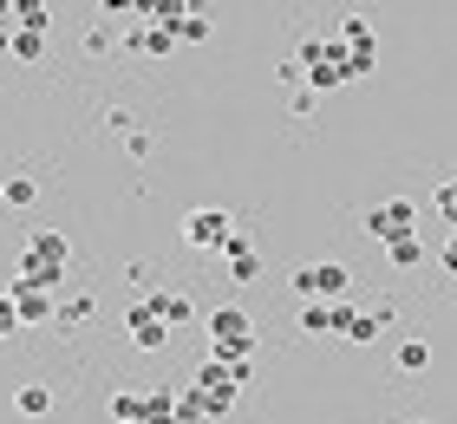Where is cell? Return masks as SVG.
<instances>
[{
    "label": "cell",
    "instance_id": "6da1fadb",
    "mask_svg": "<svg viewBox=\"0 0 457 424\" xmlns=\"http://www.w3.org/2000/svg\"><path fill=\"white\" fill-rule=\"evenodd\" d=\"M203 333H210V359H228V366H248V359H255V320H248L242 307L203 313Z\"/></svg>",
    "mask_w": 457,
    "mask_h": 424
},
{
    "label": "cell",
    "instance_id": "7a4b0ae2",
    "mask_svg": "<svg viewBox=\"0 0 457 424\" xmlns=\"http://www.w3.org/2000/svg\"><path fill=\"white\" fill-rule=\"evenodd\" d=\"M66 268H72V242L59 236V229H33V236H27V254H20V274L59 294V281H66Z\"/></svg>",
    "mask_w": 457,
    "mask_h": 424
},
{
    "label": "cell",
    "instance_id": "3957f363",
    "mask_svg": "<svg viewBox=\"0 0 457 424\" xmlns=\"http://www.w3.org/2000/svg\"><path fill=\"white\" fill-rule=\"evenodd\" d=\"M301 72H307V92H340V85H353L346 72V46L334 33H320V39H301Z\"/></svg>",
    "mask_w": 457,
    "mask_h": 424
},
{
    "label": "cell",
    "instance_id": "277c9868",
    "mask_svg": "<svg viewBox=\"0 0 457 424\" xmlns=\"http://www.w3.org/2000/svg\"><path fill=\"white\" fill-rule=\"evenodd\" d=\"M242 378H248V366H228V359H203L196 378H190V392H196L203 418H228V405H236V392H242Z\"/></svg>",
    "mask_w": 457,
    "mask_h": 424
},
{
    "label": "cell",
    "instance_id": "5b68a950",
    "mask_svg": "<svg viewBox=\"0 0 457 424\" xmlns=\"http://www.w3.org/2000/svg\"><path fill=\"white\" fill-rule=\"evenodd\" d=\"M334 39L346 46V72H353V79H372V66H379V39H372V20H366V13H346L340 27H334Z\"/></svg>",
    "mask_w": 457,
    "mask_h": 424
},
{
    "label": "cell",
    "instance_id": "8992f818",
    "mask_svg": "<svg viewBox=\"0 0 457 424\" xmlns=\"http://www.w3.org/2000/svg\"><path fill=\"white\" fill-rule=\"evenodd\" d=\"M366 236L379 242V248H392V242H405V236H419V203H372L366 209Z\"/></svg>",
    "mask_w": 457,
    "mask_h": 424
},
{
    "label": "cell",
    "instance_id": "52a82bcc",
    "mask_svg": "<svg viewBox=\"0 0 457 424\" xmlns=\"http://www.w3.org/2000/svg\"><path fill=\"white\" fill-rule=\"evenodd\" d=\"M7 294H13V307H20V327H53L59 320V294L39 287V281H27V274H7Z\"/></svg>",
    "mask_w": 457,
    "mask_h": 424
},
{
    "label": "cell",
    "instance_id": "ba28073f",
    "mask_svg": "<svg viewBox=\"0 0 457 424\" xmlns=\"http://www.w3.org/2000/svg\"><path fill=\"white\" fill-rule=\"evenodd\" d=\"M228 236H236V216H228V209H190V216H183V242L203 248V254H222Z\"/></svg>",
    "mask_w": 457,
    "mask_h": 424
},
{
    "label": "cell",
    "instance_id": "9c48e42d",
    "mask_svg": "<svg viewBox=\"0 0 457 424\" xmlns=\"http://www.w3.org/2000/svg\"><path fill=\"white\" fill-rule=\"evenodd\" d=\"M346 262H307V268H295V294L301 301H346Z\"/></svg>",
    "mask_w": 457,
    "mask_h": 424
},
{
    "label": "cell",
    "instance_id": "30bf717a",
    "mask_svg": "<svg viewBox=\"0 0 457 424\" xmlns=\"http://www.w3.org/2000/svg\"><path fill=\"white\" fill-rule=\"evenodd\" d=\"M124 327H131V346L137 353H163V346H170V320H163L151 301H137L131 313H124Z\"/></svg>",
    "mask_w": 457,
    "mask_h": 424
},
{
    "label": "cell",
    "instance_id": "8fae6325",
    "mask_svg": "<svg viewBox=\"0 0 457 424\" xmlns=\"http://www.w3.org/2000/svg\"><path fill=\"white\" fill-rule=\"evenodd\" d=\"M124 46H131V53H151V59H170V53H177V27H163V20H131Z\"/></svg>",
    "mask_w": 457,
    "mask_h": 424
},
{
    "label": "cell",
    "instance_id": "7c38bea8",
    "mask_svg": "<svg viewBox=\"0 0 457 424\" xmlns=\"http://www.w3.org/2000/svg\"><path fill=\"white\" fill-rule=\"evenodd\" d=\"M353 313H360V307H346V301H307L301 307V333H346V320H353Z\"/></svg>",
    "mask_w": 457,
    "mask_h": 424
},
{
    "label": "cell",
    "instance_id": "4fadbf2b",
    "mask_svg": "<svg viewBox=\"0 0 457 424\" xmlns=\"http://www.w3.org/2000/svg\"><path fill=\"white\" fill-rule=\"evenodd\" d=\"M222 262H228V281H262V254H255V242L242 236H228V248H222Z\"/></svg>",
    "mask_w": 457,
    "mask_h": 424
},
{
    "label": "cell",
    "instance_id": "5bb4252c",
    "mask_svg": "<svg viewBox=\"0 0 457 424\" xmlns=\"http://www.w3.org/2000/svg\"><path fill=\"white\" fill-rule=\"evenodd\" d=\"M170 27H177V46H203V39L216 33V27H210V13H203V0H196V7L183 13V20H170Z\"/></svg>",
    "mask_w": 457,
    "mask_h": 424
},
{
    "label": "cell",
    "instance_id": "9a60e30c",
    "mask_svg": "<svg viewBox=\"0 0 457 424\" xmlns=\"http://www.w3.org/2000/svg\"><path fill=\"white\" fill-rule=\"evenodd\" d=\"M144 301H151V307H157V313H163V320H170V327H190V320H196L190 294H144Z\"/></svg>",
    "mask_w": 457,
    "mask_h": 424
},
{
    "label": "cell",
    "instance_id": "2e32d148",
    "mask_svg": "<svg viewBox=\"0 0 457 424\" xmlns=\"http://www.w3.org/2000/svg\"><path fill=\"white\" fill-rule=\"evenodd\" d=\"M13 27H20V33H53L46 0H13Z\"/></svg>",
    "mask_w": 457,
    "mask_h": 424
},
{
    "label": "cell",
    "instance_id": "e0dca14e",
    "mask_svg": "<svg viewBox=\"0 0 457 424\" xmlns=\"http://www.w3.org/2000/svg\"><path fill=\"white\" fill-rule=\"evenodd\" d=\"M112 424H137V418H151V405H144V392H112Z\"/></svg>",
    "mask_w": 457,
    "mask_h": 424
},
{
    "label": "cell",
    "instance_id": "ac0fdd59",
    "mask_svg": "<svg viewBox=\"0 0 457 424\" xmlns=\"http://www.w3.org/2000/svg\"><path fill=\"white\" fill-rule=\"evenodd\" d=\"M13 412H20V418H46V412H53V392H46V386H20V392H13Z\"/></svg>",
    "mask_w": 457,
    "mask_h": 424
},
{
    "label": "cell",
    "instance_id": "d6986e66",
    "mask_svg": "<svg viewBox=\"0 0 457 424\" xmlns=\"http://www.w3.org/2000/svg\"><path fill=\"white\" fill-rule=\"evenodd\" d=\"M190 7L196 0H137V20H163V27H170V20H183Z\"/></svg>",
    "mask_w": 457,
    "mask_h": 424
},
{
    "label": "cell",
    "instance_id": "ffe728a7",
    "mask_svg": "<svg viewBox=\"0 0 457 424\" xmlns=\"http://www.w3.org/2000/svg\"><path fill=\"white\" fill-rule=\"evenodd\" d=\"M13 59H20V66H39V59H46V33H20L13 27V46H7Z\"/></svg>",
    "mask_w": 457,
    "mask_h": 424
},
{
    "label": "cell",
    "instance_id": "44dd1931",
    "mask_svg": "<svg viewBox=\"0 0 457 424\" xmlns=\"http://www.w3.org/2000/svg\"><path fill=\"white\" fill-rule=\"evenodd\" d=\"M379 333H386V320H379V313H353V320H346V339H353V346H372Z\"/></svg>",
    "mask_w": 457,
    "mask_h": 424
},
{
    "label": "cell",
    "instance_id": "7402d4cb",
    "mask_svg": "<svg viewBox=\"0 0 457 424\" xmlns=\"http://www.w3.org/2000/svg\"><path fill=\"white\" fill-rule=\"evenodd\" d=\"M386 262H392V268H419V262H425V236H405V242H392V248H386Z\"/></svg>",
    "mask_w": 457,
    "mask_h": 424
},
{
    "label": "cell",
    "instance_id": "603a6c76",
    "mask_svg": "<svg viewBox=\"0 0 457 424\" xmlns=\"http://www.w3.org/2000/svg\"><path fill=\"white\" fill-rule=\"evenodd\" d=\"M431 366V346H425V339H405V346H399V372H425Z\"/></svg>",
    "mask_w": 457,
    "mask_h": 424
},
{
    "label": "cell",
    "instance_id": "cb8c5ba5",
    "mask_svg": "<svg viewBox=\"0 0 457 424\" xmlns=\"http://www.w3.org/2000/svg\"><path fill=\"white\" fill-rule=\"evenodd\" d=\"M92 320V294H72V301H59V327H79Z\"/></svg>",
    "mask_w": 457,
    "mask_h": 424
},
{
    "label": "cell",
    "instance_id": "d4e9b609",
    "mask_svg": "<svg viewBox=\"0 0 457 424\" xmlns=\"http://www.w3.org/2000/svg\"><path fill=\"white\" fill-rule=\"evenodd\" d=\"M431 209H438V216H445V222L457 229V177H445V183H438V196H431Z\"/></svg>",
    "mask_w": 457,
    "mask_h": 424
},
{
    "label": "cell",
    "instance_id": "484cf974",
    "mask_svg": "<svg viewBox=\"0 0 457 424\" xmlns=\"http://www.w3.org/2000/svg\"><path fill=\"white\" fill-rule=\"evenodd\" d=\"M33 196H39V183H33V177H7V203H13V209H27Z\"/></svg>",
    "mask_w": 457,
    "mask_h": 424
},
{
    "label": "cell",
    "instance_id": "4316f807",
    "mask_svg": "<svg viewBox=\"0 0 457 424\" xmlns=\"http://www.w3.org/2000/svg\"><path fill=\"white\" fill-rule=\"evenodd\" d=\"M13 327H20V307H13V294H7V287H0V339H7Z\"/></svg>",
    "mask_w": 457,
    "mask_h": 424
},
{
    "label": "cell",
    "instance_id": "83f0119b",
    "mask_svg": "<svg viewBox=\"0 0 457 424\" xmlns=\"http://www.w3.org/2000/svg\"><path fill=\"white\" fill-rule=\"evenodd\" d=\"M124 157H131V163H144V157H151V137H144V131H131V137H124Z\"/></svg>",
    "mask_w": 457,
    "mask_h": 424
},
{
    "label": "cell",
    "instance_id": "f1b7e54d",
    "mask_svg": "<svg viewBox=\"0 0 457 424\" xmlns=\"http://www.w3.org/2000/svg\"><path fill=\"white\" fill-rule=\"evenodd\" d=\"M112 46V27H86V53H105Z\"/></svg>",
    "mask_w": 457,
    "mask_h": 424
},
{
    "label": "cell",
    "instance_id": "f546056e",
    "mask_svg": "<svg viewBox=\"0 0 457 424\" xmlns=\"http://www.w3.org/2000/svg\"><path fill=\"white\" fill-rule=\"evenodd\" d=\"M438 268H445V274H451V281H457V236H451V242L438 248Z\"/></svg>",
    "mask_w": 457,
    "mask_h": 424
},
{
    "label": "cell",
    "instance_id": "4dcf8cb0",
    "mask_svg": "<svg viewBox=\"0 0 457 424\" xmlns=\"http://www.w3.org/2000/svg\"><path fill=\"white\" fill-rule=\"evenodd\" d=\"M105 13H118V20H137V0H98Z\"/></svg>",
    "mask_w": 457,
    "mask_h": 424
},
{
    "label": "cell",
    "instance_id": "1f68e13d",
    "mask_svg": "<svg viewBox=\"0 0 457 424\" xmlns=\"http://www.w3.org/2000/svg\"><path fill=\"white\" fill-rule=\"evenodd\" d=\"M0 203H7V170H0Z\"/></svg>",
    "mask_w": 457,
    "mask_h": 424
}]
</instances>
